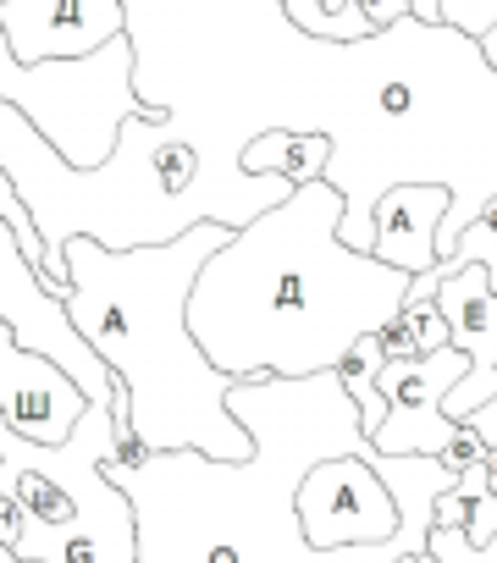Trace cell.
I'll return each instance as SVG.
<instances>
[{
	"label": "cell",
	"mask_w": 497,
	"mask_h": 563,
	"mask_svg": "<svg viewBox=\"0 0 497 563\" xmlns=\"http://www.w3.org/2000/svg\"><path fill=\"white\" fill-rule=\"evenodd\" d=\"M248 459L194 448L139 464L106 459L133 503L139 563H398L426 552L431 503L453 470L426 453H376L332 371L227 387Z\"/></svg>",
	"instance_id": "6da1fadb"
},
{
	"label": "cell",
	"mask_w": 497,
	"mask_h": 563,
	"mask_svg": "<svg viewBox=\"0 0 497 563\" xmlns=\"http://www.w3.org/2000/svg\"><path fill=\"white\" fill-rule=\"evenodd\" d=\"M343 194L316 177L227 232L188 294V332L232 382L316 376L409 299V271L338 238Z\"/></svg>",
	"instance_id": "7a4b0ae2"
},
{
	"label": "cell",
	"mask_w": 497,
	"mask_h": 563,
	"mask_svg": "<svg viewBox=\"0 0 497 563\" xmlns=\"http://www.w3.org/2000/svg\"><path fill=\"white\" fill-rule=\"evenodd\" d=\"M0 172L12 177L34 232L45 243V288L67 282V238H95L106 249L172 243L199 221L243 227L283 205L294 183L248 177L238 150L210 139L183 117H128L100 166H67L34 122L0 100Z\"/></svg>",
	"instance_id": "3957f363"
},
{
	"label": "cell",
	"mask_w": 497,
	"mask_h": 563,
	"mask_svg": "<svg viewBox=\"0 0 497 563\" xmlns=\"http://www.w3.org/2000/svg\"><path fill=\"white\" fill-rule=\"evenodd\" d=\"M232 227L199 221L172 243L106 249L67 238V282L56 299L111 382L128 387V426L150 453L194 448L205 459H248V431L227 409L232 376L205 360L188 332V294L199 265L227 243Z\"/></svg>",
	"instance_id": "277c9868"
},
{
	"label": "cell",
	"mask_w": 497,
	"mask_h": 563,
	"mask_svg": "<svg viewBox=\"0 0 497 563\" xmlns=\"http://www.w3.org/2000/svg\"><path fill=\"white\" fill-rule=\"evenodd\" d=\"M111 404H89L62 442L0 420V547L18 563H139L133 503L106 481Z\"/></svg>",
	"instance_id": "5b68a950"
},
{
	"label": "cell",
	"mask_w": 497,
	"mask_h": 563,
	"mask_svg": "<svg viewBox=\"0 0 497 563\" xmlns=\"http://www.w3.org/2000/svg\"><path fill=\"white\" fill-rule=\"evenodd\" d=\"M0 321L12 327V338L23 349H34L56 371H67L89 404H111V371L78 338V327L67 321L62 299L45 288V276L23 260V249H18V238H12L7 221H0Z\"/></svg>",
	"instance_id": "8992f818"
},
{
	"label": "cell",
	"mask_w": 497,
	"mask_h": 563,
	"mask_svg": "<svg viewBox=\"0 0 497 563\" xmlns=\"http://www.w3.org/2000/svg\"><path fill=\"white\" fill-rule=\"evenodd\" d=\"M470 371V360L448 343V349H431V354H415V360H387L382 365V398H387V420L382 431L371 437L376 453H426L437 459L459 426L442 415V398L453 393V382Z\"/></svg>",
	"instance_id": "52a82bcc"
},
{
	"label": "cell",
	"mask_w": 497,
	"mask_h": 563,
	"mask_svg": "<svg viewBox=\"0 0 497 563\" xmlns=\"http://www.w3.org/2000/svg\"><path fill=\"white\" fill-rule=\"evenodd\" d=\"M431 305L442 310L448 321V343L470 360V371L453 382V393L442 398V415L453 426H464L492 393H497V294L486 288V271L470 260V265H453V276L437 282Z\"/></svg>",
	"instance_id": "ba28073f"
},
{
	"label": "cell",
	"mask_w": 497,
	"mask_h": 563,
	"mask_svg": "<svg viewBox=\"0 0 497 563\" xmlns=\"http://www.w3.org/2000/svg\"><path fill=\"white\" fill-rule=\"evenodd\" d=\"M0 34L23 67L78 62L128 34V7L122 0H0Z\"/></svg>",
	"instance_id": "9c48e42d"
},
{
	"label": "cell",
	"mask_w": 497,
	"mask_h": 563,
	"mask_svg": "<svg viewBox=\"0 0 497 563\" xmlns=\"http://www.w3.org/2000/svg\"><path fill=\"white\" fill-rule=\"evenodd\" d=\"M84 409L89 398L78 393V382L56 371L45 354L23 349L12 327L0 321V420L29 442H62Z\"/></svg>",
	"instance_id": "30bf717a"
},
{
	"label": "cell",
	"mask_w": 497,
	"mask_h": 563,
	"mask_svg": "<svg viewBox=\"0 0 497 563\" xmlns=\"http://www.w3.org/2000/svg\"><path fill=\"white\" fill-rule=\"evenodd\" d=\"M448 216V188L437 183H398L371 210V254L409 276L437 265V227Z\"/></svg>",
	"instance_id": "8fae6325"
},
{
	"label": "cell",
	"mask_w": 497,
	"mask_h": 563,
	"mask_svg": "<svg viewBox=\"0 0 497 563\" xmlns=\"http://www.w3.org/2000/svg\"><path fill=\"white\" fill-rule=\"evenodd\" d=\"M332 161V139L327 133H288V128H266L238 150V166L248 177H283V183H316L327 177Z\"/></svg>",
	"instance_id": "7c38bea8"
},
{
	"label": "cell",
	"mask_w": 497,
	"mask_h": 563,
	"mask_svg": "<svg viewBox=\"0 0 497 563\" xmlns=\"http://www.w3.org/2000/svg\"><path fill=\"white\" fill-rule=\"evenodd\" d=\"M0 221L12 227V238H18V249H23V260L45 276V243H40V232H34V216L23 210V199H18V188H12V177L0 172Z\"/></svg>",
	"instance_id": "4fadbf2b"
},
{
	"label": "cell",
	"mask_w": 497,
	"mask_h": 563,
	"mask_svg": "<svg viewBox=\"0 0 497 563\" xmlns=\"http://www.w3.org/2000/svg\"><path fill=\"white\" fill-rule=\"evenodd\" d=\"M437 23L464 40H481L497 23V0H437Z\"/></svg>",
	"instance_id": "5bb4252c"
},
{
	"label": "cell",
	"mask_w": 497,
	"mask_h": 563,
	"mask_svg": "<svg viewBox=\"0 0 497 563\" xmlns=\"http://www.w3.org/2000/svg\"><path fill=\"white\" fill-rule=\"evenodd\" d=\"M398 321L409 327V338H415V354H431V349H448V321H442V310H437L431 299H404V310H398Z\"/></svg>",
	"instance_id": "9a60e30c"
},
{
	"label": "cell",
	"mask_w": 497,
	"mask_h": 563,
	"mask_svg": "<svg viewBox=\"0 0 497 563\" xmlns=\"http://www.w3.org/2000/svg\"><path fill=\"white\" fill-rule=\"evenodd\" d=\"M437 459H442V464H448V470L459 475V470H470V464H481V459H486V442H481V437H475L470 426H459V437H453V442H448V448H442Z\"/></svg>",
	"instance_id": "2e32d148"
},
{
	"label": "cell",
	"mask_w": 497,
	"mask_h": 563,
	"mask_svg": "<svg viewBox=\"0 0 497 563\" xmlns=\"http://www.w3.org/2000/svg\"><path fill=\"white\" fill-rule=\"evenodd\" d=\"M470 497L464 492H442L437 503H431V530H464L470 525Z\"/></svg>",
	"instance_id": "e0dca14e"
},
{
	"label": "cell",
	"mask_w": 497,
	"mask_h": 563,
	"mask_svg": "<svg viewBox=\"0 0 497 563\" xmlns=\"http://www.w3.org/2000/svg\"><path fill=\"white\" fill-rule=\"evenodd\" d=\"M376 349H382V360H415V338H409V327L398 316L376 327Z\"/></svg>",
	"instance_id": "ac0fdd59"
},
{
	"label": "cell",
	"mask_w": 497,
	"mask_h": 563,
	"mask_svg": "<svg viewBox=\"0 0 497 563\" xmlns=\"http://www.w3.org/2000/svg\"><path fill=\"white\" fill-rule=\"evenodd\" d=\"M360 7V18L371 23V34H382V29H393L398 18H409V0H354Z\"/></svg>",
	"instance_id": "d6986e66"
},
{
	"label": "cell",
	"mask_w": 497,
	"mask_h": 563,
	"mask_svg": "<svg viewBox=\"0 0 497 563\" xmlns=\"http://www.w3.org/2000/svg\"><path fill=\"white\" fill-rule=\"evenodd\" d=\"M464 426H470V431H475L486 448H497V393H492V398H486V404H481V409L464 420Z\"/></svg>",
	"instance_id": "ffe728a7"
},
{
	"label": "cell",
	"mask_w": 497,
	"mask_h": 563,
	"mask_svg": "<svg viewBox=\"0 0 497 563\" xmlns=\"http://www.w3.org/2000/svg\"><path fill=\"white\" fill-rule=\"evenodd\" d=\"M475 51H481V62H486V73L497 78V23H492V29H486V34L475 40Z\"/></svg>",
	"instance_id": "44dd1931"
},
{
	"label": "cell",
	"mask_w": 497,
	"mask_h": 563,
	"mask_svg": "<svg viewBox=\"0 0 497 563\" xmlns=\"http://www.w3.org/2000/svg\"><path fill=\"white\" fill-rule=\"evenodd\" d=\"M481 475H486V497H497V448H486V459H481Z\"/></svg>",
	"instance_id": "7402d4cb"
},
{
	"label": "cell",
	"mask_w": 497,
	"mask_h": 563,
	"mask_svg": "<svg viewBox=\"0 0 497 563\" xmlns=\"http://www.w3.org/2000/svg\"><path fill=\"white\" fill-rule=\"evenodd\" d=\"M481 563H497V530H492V536L481 541Z\"/></svg>",
	"instance_id": "603a6c76"
},
{
	"label": "cell",
	"mask_w": 497,
	"mask_h": 563,
	"mask_svg": "<svg viewBox=\"0 0 497 563\" xmlns=\"http://www.w3.org/2000/svg\"><path fill=\"white\" fill-rule=\"evenodd\" d=\"M398 563H437V558H431V552H404Z\"/></svg>",
	"instance_id": "cb8c5ba5"
},
{
	"label": "cell",
	"mask_w": 497,
	"mask_h": 563,
	"mask_svg": "<svg viewBox=\"0 0 497 563\" xmlns=\"http://www.w3.org/2000/svg\"><path fill=\"white\" fill-rule=\"evenodd\" d=\"M475 563H481V558H475Z\"/></svg>",
	"instance_id": "d4e9b609"
}]
</instances>
